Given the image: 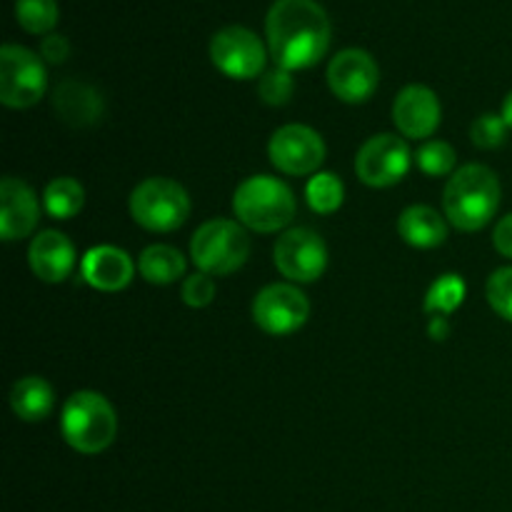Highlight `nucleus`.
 <instances>
[{"mask_svg":"<svg viewBox=\"0 0 512 512\" xmlns=\"http://www.w3.org/2000/svg\"><path fill=\"white\" fill-rule=\"evenodd\" d=\"M265 35L278 68L308 70L330 48L328 13L315 0H275L265 18Z\"/></svg>","mask_w":512,"mask_h":512,"instance_id":"f257e3e1","label":"nucleus"},{"mask_svg":"<svg viewBox=\"0 0 512 512\" xmlns=\"http://www.w3.org/2000/svg\"><path fill=\"white\" fill-rule=\"evenodd\" d=\"M500 195V180L488 165H463L445 185V218L463 233H475L495 218Z\"/></svg>","mask_w":512,"mask_h":512,"instance_id":"f03ea898","label":"nucleus"},{"mask_svg":"<svg viewBox=\"0 0 512 512\" xmlns=\"http://www.w3.org/2000/svg\"><path fill=\"white\" fill-rule=\"evenodd\" d=\"M60 430L65 443L73 450L83 455H98L113 445L118 435V415L100 393L80 390L65 400Z\"/></svg>","mask_w":512,"mask_h":512,"instance_id":"7ed1b4c3","label":"nucleus"},{"mask_svg":"<svg viewBox=\"0 0 512 512\" xmlns=\"http://www.w3.org/2000/svg\"><path fill=\"white\" fill-rule=\"evenodd\" d=\"M233 210L245 228L255 233H275L295 218V195L273 175H253L235 190Z\"/></svg>","mask_w":512,"mask_h":512,"instance_id":"20e7f679","label":"nucleus"},{"mask_svg":"<svg viewBox=\"0 0 512 512\" xmlns=\"http://www.w3.org/2000/svg\"><path fill=\"white\" fill-rule=\"evenodd\" d=\"M190 255L200 273L223 278L245 265L250 255V238L235 220L215 218L200 225L190 240Z\"/></svg>","mask_w":512,"mask_h":512,"instance_id":"39448f33","label":"nucleus"},{"mask_svg":"<svg viewBox=\"0 0 512 512\" xmlns=\"http://www.w3.org/2000/svg\"><path fill=\"white\" fill-rule=\"evenodd\" d=\"M130 215L150 233H173L190 218V195L170 178H148L130 195Z\"/></svg>","mask_w":512,"mask_h":512,"instance_id":"423d86ee","label":"nucleus"},{"mask_svg":"<svg viewBox=\"0 0 512 512\" xmlns=\"http://www.w3.org/2000/svg\"><path fill=\"white\" fill-rule=\"evenodd\" d=\"M48 88V73L38 53L23 45H3L0 50V103L8 108H30Z\"/></svg>","mask_w":512,"mask_h":512,"instance_id":"0eeeda50","label":"nucleus"},{"mask_svg":"<svg viewBox=\"0 0 512 512\" xmlns=\"http://www.w3.org/2000/svg\"><path fill=\"white\" fill-rule=\"evenodd\" d=\"M210 60L228 78L250 80L265 73L268 50L253 30L243 25H228L210 40Z\"/></svg>","mask_w":512,"mask_h":512,"instance_id":"6e6552de","label":"nucleus"},{"mask_svg":"<svg viewBox=\"0 0 512 512\" xmlns=\"http://www.w3.org/2000/svg\"><path fill=\"white\" fill-rule=\"evenodd\" d=\"M310 303L303 290L288 283H275L260 290L253 300V320L263 333L283 335L295 333L305 325Z\"/></svg>","mask_w":512,"mask_h":512,"instance_id":"1a4fd4ad","label":"nucleus"},{"mask_svg":"<svg viewBox=\"0 0 512 512\" xmlns=\"http://www.w3.org/2000/svg\"><path fill=\"white\" fill-rule=\"evenodd\" d=\"M273 258L275 268L293 283H315L328 268V248L310 228H293L280 235Z\"/></svg>","mask_w":512,"mask_h":512,"instance_id":"9d476101","label":"nucleus"},{"mask_svg":"<svg viewBox=\"0 0 512 512\" xmlns=\"http://www.w3.org/2000/svg\"><path fill=\"white\" fill-rule=\"evenodd\" d=\"M410 170V148L403 138L390 133L365 140L355 158V173L370 188H390Z\"/></svg>","mask_w":512,"mask_h":512,"instance_id":"9b49d317","label":"nucleus"},{"mask_svg":"<svg viewBox=\"0 0 512 512\" xmlns=\"http://www.w3.org/2000/svg\"><path fill=\"white\" fill-rule=\"evenodd\" d=\"M270 163L285 175H310L323 165L325 143L308 125H283L268 143Z\"/></svg>","mask_w":512,"mask_h":512,"instance_id":"f8f14e48","label":"nucleus"},{"mask_svg":"<svg viewBox=\"0 0 512 512\" xmlns=\"http://www.w3.org/2000/svg\"><path fill=\"white\" fill-rule=\"evenodd\" d=\"M380 83L378 63L368 50L345 48L330 60L328 65V85L335 98L343 103H365L373 98Z\"/></svg>","mask_w":512,"mask_h":512,"instance_id":"ddd939ff","label":"nucleus"},{"mask_svg":"<svg viewBox=\"0 0 512 512\" xmlns=\"http://www.w3.org/2000/svg\"><path fill=\"white\" fill-rule=\"evenodd\" d=\"M443 108L438 95L425 85H408L398 93L393 103V123L405 138H430L440 128Z\"/></svg>","mask_w":512,"mask_h":512,"instance_id":"4468645a","label":"nucleus"},{"mask_svg":"<svg viewBox=\"0 0 512 512\" xmlns=\"http://www.w3.org/2000/svg\"><path fill=\"white\" fill-rule=\"evenodd\" d=\"M40 218V205L30 185L18 178H3L0 183V235L3 240L28 238Z\"/></svg>","mask_w":512,"mask_h":512,"instance_id":"2eb2a0df","label":"nucleus"},{"mask_svg":"<svg viewBox=\"0 0 512 512\" xmlns=\"http://www.w3.org/2000/svg\"><path fill=\"white\" fill-rule=\"evenodd\" d=\"M80 273L90 288L103 290V293H118L130 285L135 265L125 250L115 248V245H98L83 255Z\"/></svg>","mask_w":512,"mask_h":512,"instance_id":"dca6fc26","label":"nucleus"},{"mask_svg":"<svg viewBox=\"0 0 512 512\" xmlns=\"http://www.w3.org/2000/svg\"><path fill=\"white\" fill-rule=\"evenodd\" d=\"M28 260L35 278L43 283H63L75 268V248L68 235L58 230H43L30 243Z\"/></svg>","mask_w":512,"mask_h":512,"instance_id":"f3484780","label":"nucleus"},{"mask_svg":"<svg viewBox=\"0 0 512 512\" xmlns=\"http://www.w3.org/2000/svg\"><path fill=\"white\" fill-rule=\"evenodd\" d=\"M53 108L60 115V120L73 128H88L103 118V98L93 85L83 80L68 78L55 88Z\"/></svg>","mask_w":512,"mask_h":512,"instance_id":"a211bd4d","label":"nucleus"},{"mask_svg":"<svg viewBox=\"0 0 512 512\" xmlns=\"http://www.w3.org/2000/svg\"><path fill=\"white\" fill-rule=\"evenodd\" d=\"M398 233L413 248L428 250L448 240V223L430 205H410L398 218Z\"/></svg>","mask_w":512,"mask_h":512,"instance_id":"6ab92c4d","label":"nucleus"},{"mask_svg":"<svg viewBox=\"0 0 512 512\" xmlns=\"http://www.w3.org/2000/svg\"><path fill=\"white\" fill-rule=\"evenodd\" d=\"M10 408L25 423H40L53 413L55 393L48 380L28 375V378H20L10 390Z\"/></svg>","mask_w":512,"mask_h":512,"instance_id":"aec40b11","label":"nucleus"},{"mask_svg":"<svg viewBox=\"0 0 512 512\" xmlns=\"http://www.w3.org/2000/svg\"><path fill=\"white\" fill-rule=\"evenodd\" d=\"M185 258L173 245H150L140 253V275L153 285H170L183 278Z\"/></svg>","mask_w":512,"mask_h":512,"instance_id":"412c9836","label":"nucleus"},{"mask_svg":"<svg viewBox=\"0 0 512 512\" xmlns=\"http://www.w3.org/2000/svg\"><path fill=\"white\" fill-rule=\"evenodd\" d=\"M43 203L50 218L70 220L83 210L85 190L75 178H55L53 183L45 188Z\"/></svg>","mask_w":512,"mask_h":512,"instance_id":"4be33fe9","label":"nucleus"},{"mask_svg":"<svg viewBox=\"0 0 512 512\" xmlns=\"http://www.w3.org/2000/svg\"><path fill=\"white\" fill-rule=\"evenodd\" d=\"M465 290L468 288H465V280L460 275H440L425 295V313L433 315V318H448L463 305Z\"/></svg>","mask_w":512,"mask_h":512,"instance_id":"5701e85b","label":"nucleus"},{"mask_svg":"<svg viewBox=\"0 0 512 512\" xmlns=\"http://www.w3.org/2000/svg\"><path fill=\"white\" fill-rule=\"evenodd\" d=\"M60 10L55 0H15V20L30 35H45L58 25Z\"/></svg>","mask_w":512,"mask_h":512,"instance_id":"b1692460","label":"nucleus"},{"mask_svg":"<svg viewBox=\"0 0 512 512\" xmlns=\"http://www.w3.org/2000/svg\"><path fill=\"white\" fill-rule=\"evenodd\" d=\"M343 195V183L333 173H315L310 178L308 188H305V200H308L310 210H315L320 215L335 213L343 205Z\"/></svg>","mask_w":512,"mask_h":512,"instance_id":"393cba45","label":"nucleus"},{"mask_svg":"<svg viewBox=\"0 0 512 512\" xmlns=\"http://www.w3.org/2000/svg\"><path fill=\"white\" fill-rule=\"evenodd\" d=\"M455 160H458V155H455L453 145L445 143V140H425L415 153V163L430 178H443V175L453 173Z\"/></svg>","mask_w":512,"mask_h":512,"instance_id":"a878e982","label":"nucleus"},{"mask_svg":"<svg viewBox=\"0 0 512 512\" xmlns=\"http://www.w3.org/2000/svg\"><path fill=\"white\" fill-rule=\"evenodd\" d=\"M293 90H295L293 75H290V70L278 68V65H275L273 70H265L258 85L260 100L268 105H285L290 98H293Z\"/></svg>","mask_w":512,"mask_h":512,"instance_id":"bb28decb","label":"nucleus"},{"mask_svg":"<svg viewBox=\"0 0 512 512\" xmlns=\"http://www.w3.org/2000/svg\"><path fill=\"white\" fill-rule=\"evenodd\" d=\"M470 138H473V143L483 150L500 148V145L505 143V138H508V123H505L503 115L485 113L480 115L473 123V128H470Z\"/></svg>","mask_w":512,"mask_h":512,"instance_id":"cd10ccee","label":"nucleus"},{"mask_svg":"<svg viewBox=\"0 0 512 512\" xmlns=\"http://www.w3.org/2000/svg\"><path fill=\"white\" fill-rule=\"evenodd\" d=\"M485 295H488L490 308H493L500 318L510 320L512 323V268L495 270L488 278Z\"/></svg>","mask_w":512,"mask_h":512,"instance_id":"c85d7f7f","label":"nucleus"},{"mask_svg":"<svg viewBox=\"0 0 512 512\" xmlns=\"http://www.w3.org/2000/svg\"><path fill=\"white\" fill-rule=\"evenodd\" d=\"M215 298V280L213 275L195 273L190 278H185L183 283V303L190 308H205V305L213 303Z\"/></svg>","mask_w":512,"mask_h":512,"instance_id":"c756f323","label":"nucleus"},{"mask_svg":"<svg viewBox=\"0 0 512 512\" xmlns=\"http://www.w3.org/2000/svg\"><path fill=\"white\" fill-rule=\"evenodd\" d=\"M40 55H43V60H48V63L58 65V63H65L70 55V43L68 38H63V35H45L43 43H40Z\"/></svg>","mask_w":512,"mask_h":512,"instance_id":"7c9ffc66","label":"nucleus"},{"mask_svg":"<svg viewBox=\"0 0 512 512\" xmlns=\"http://www.w3.org/2000/svg\"><path fill=\"white\" fill-rule=\"evenodd\" d=\"M493 245L500 255H505V258L512 260V213L505 215V218L495 225Z\"/></svg>","mask_w":512,"mask_h":512,"instance_id":"2f4dec72","label":"nucleus"},{"mask_svg":"<svg viewBox=\"0 0 512 512\" xmlns=\"http://www.w3.org/2000/svg\"><path fill=\"white\" fill-rule=\"evenodd\" d=\"M428 333L433 340H445L450 335V323L448 318H430Z\"/></svg>","mask_w":512,"mask_h":512,"instance_id":"473e14b6","label":"nucleus"},{"mask_svg":"<svg viewBox=\"0 0 512 512\" xmlns=\"http://www.w3.org/2000/svg\"><path fill=\"white\" fill-rule=\"evenodd\" d=\"M505 118V123H508V128H512V90H510V95L508 98H505V103H503V113H500Z\"/></svg>","mask_w":512,"mask_h":512,"instance_id":"72a5a7b5","label":"nucleus"}]
</instances>
